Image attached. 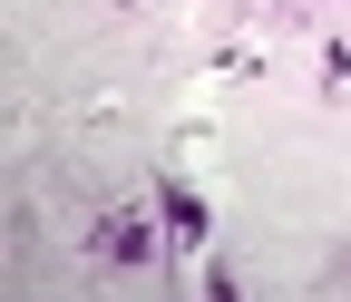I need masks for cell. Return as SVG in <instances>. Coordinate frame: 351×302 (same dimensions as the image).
<instances>
[{"label": "cell", "mask_w": 351, "mask_h": 302, "mask_svg": "<svg viewBox=\"0 0 351 302\" xmlns=\"http://www.w3.org/2000/svg\"><path fill=\"white\" fill-rule=\"evenodd\" d=\"M98 253H117V264H147V253H156V234L137 225V214H108V225H98Z\"/></svg>", "instance_id": "6da1fadb"}, {"label": "cell", "mask_w": 351, "mask_h": 302, "mask_svg": "<svg viewBox=\"0 0 351 302\" xmlns=\"http://www.w3.org/2000/svg\"><path fill=\"white\" fill-rule=\"evenodd\" d=\"M156 205H166V234H176V244H205V205H195V186H166Z\"/></svg>", "instance_id": "7a4b0ae2"}]
</instances>
